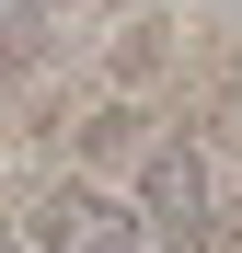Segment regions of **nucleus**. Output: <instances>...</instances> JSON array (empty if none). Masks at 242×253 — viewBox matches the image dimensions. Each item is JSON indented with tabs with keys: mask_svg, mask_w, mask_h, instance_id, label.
I'll use <instances>...</instances> for the list:
<instances>
[{
	"mask_svg": "<svg viewBox=\"0 0 242 253\" xmlns=\"http://www.w3.org/2000/svg\"><path fill=\"white\" fill-rule=\"evenodd\" d=\"M35 242H47V253H139V219L104 184H58L47 207H35Z\"/></svg>",
	"mask_w": 242,
	"mask_h": 253,
	"instance_id": "1",
	"label": "nucleus"
},
{
	"mask_svg": "<svg viewBox=\"0 0 242 253\" xmlns=\"http://www.w3.org/2000/svg\"><path fill=\"white\" fill-rule=\"evenodd\" d=\"M127 219H139V230H161L173 253L208 230V173H196V150H150V184H139Z\"/></svg>",
	"mask_w": 242,
	"mask_h": 253,
	"instance_id": "2",
	"label": "nucleus"
},
{
	"mask_svg": "<svg viewBox=\"0 0 242 253\" xmlns=\"http://www.w3.org/2000/svg\"><path fill=\"white\" fill-rule=\"evenodd\" d=\"M0 253H12V242H0Z\"/></svg>",
	"mask_w": 242,
	"mask_h": 253,
	"instance_id": "3",
	"label": "nucleus"
}]
</instances>
